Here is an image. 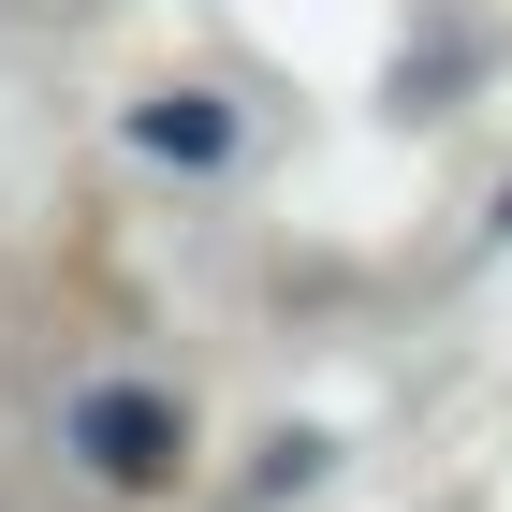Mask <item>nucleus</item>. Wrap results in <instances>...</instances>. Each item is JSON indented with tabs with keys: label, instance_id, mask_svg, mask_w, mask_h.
<instances>
[{
	"label": "nucleus",
	"instance_id": "obj_1",
	"mask_svg": "<svg viewBox=\"0 0 512 512\" xmlns=\"http://www.w3.org/2000/svg\"><path fill=\"white\" fill-rule=\"evenodd\" d=\"M74 454H88L103 483H132V498H161V483H176V454H191V425H176L161 395H118V381H103V395L74 410Z\"/></svg>",
	"mask_w": 512,
	"mask_h": 512
},
{
	"label": "nucleus",
	"instance_id": "obj_2",
	"mask_svg": "<svg viewBox=\"0 0 512 512\" xmlns=\"http://www.w3.org/2000/svg\"><path fill=\"white\" fill-rule=\"evenodd\" d=\"M132 132H147L161 161H220V147H235V118H220V103H191V88H161V103H147Z\"/></svg>",
	"mask_w": 512,
	"mask_h": 512
}]
</instances>
